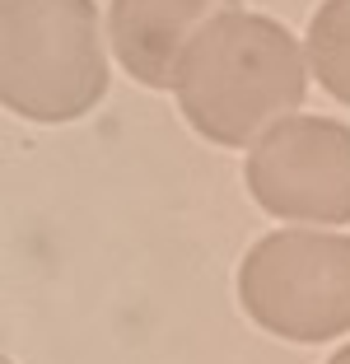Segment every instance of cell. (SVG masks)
<instances>
[{
	"label": "cell",
	"mask_w": 350,
	"mask_h": 364,
	"mask_svg": "<svg viewBox=\"0 0 350 364\" xmlns=\"http://www.w3.org/2000/svg\"><path fill=\"white\" fill-rule=\"evenodd\" d=\"M304 89L308 65L285 23L229 10L187 47L173 94L196 136L243 150L304 103Z\"/></svg>",
	"instance_id": "6da1fadb"
},
{
	"label": "cell",
	"mask_w": 350,
	"mask_h": 364,
	"mask_svg": "<svg viewBox=\"0 0 350 364\" xmlns=\"http://www.w3.org/2000/svg\"><path fill=\"white\" fill-rule=\"evenodd\" d=\"M248 192L262 210L308 225L350 220V127L332 117H285L248 154Z\"/></svg>",
	"instance_id": "277c9868"
},
{
	"label": "cell",
	"mask_w": 350,
	"mask_h": 364,
	"mask_svg": "<svg viewBox=\"0 0 350 364\" xmlns=\"http://www.w3.org/2000/svg\"><path fill=\"white\" fill-rule=\"evenodd\" d=\"M229 10H238V0H112L107 38L131 80L145 89H173L187 47Z\"/></svg>",
	"instance_id": "5b68a950"
},
{
	"label": "cell",
	"mask_w": 350,
	"mask_h": 364,
	"mask_svg": "<svg viewBox=\"0 0 350 364\" xmlns=\"http://www.w3.org/2000/svg\"><path fill=\"white\" fill-rule=\"evenodd\" d=\"M327 364H350V346H341V350H336V355H332V360H327Z\"/></svg>",
	"instance_id": "52a82bcc"
},
{
	"label": "cell",
	"mask_w": 350,
	"mask_h": 364,
	"mask_svg": "<svg viewBox=\"0 0 350 364\" xmlns=\"http://www.w3.org/2000/svg\"><path fill=\"white\" fill-rule=\"evenodd\" d=\"M238 304L262 332L285 341L350 332V238L318 229L266 234L238 267Z\"/></svg>",
	"instance_id": "3957f363"
},
{
	"label": "cell",
	"mask_w": 350,
	"mask_h": 364,
	"mask_svg": "<svg viewBox=\"0 0 350 364\" xmlns=\"http://www.w3.org/2000/svg\"><path fill=\"white\" fill-rule=\"evenodd\" d=\"M107 94L94 0H0V98L28 122H75Z\"/></svg>",
	"instance_id": "7a4b0ae2"
},
{
	"label": "cell",
	"mask_w": 350,
	"mask_h": 364,
	"mask_svg": "<svg viewBox=\"0 0 350 364\" xmlns=\"http://www.w3.org/2000/svg\"><path fill=\"white\" fill-rule=\"evenodd\" d=\"M308 70L332 98L350 103V0L318 5L308 23Z\"/></svg>",
	"instance_id": "8992f818"
}]
</instances>
